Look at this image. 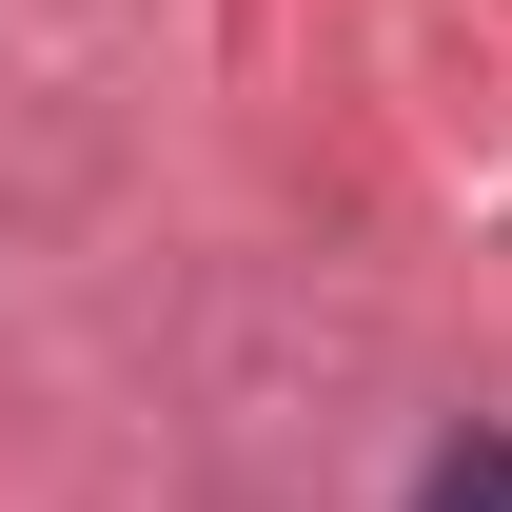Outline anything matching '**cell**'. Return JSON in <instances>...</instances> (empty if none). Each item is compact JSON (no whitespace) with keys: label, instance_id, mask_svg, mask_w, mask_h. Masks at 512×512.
<instances>
[{"label":"cell","instance_id":"cell-1","mask_svg":"<svg viewBox=\"0 0 512 512\" xmlns=\"http://www.w3.org/2000/svg\"><path fill=\"white\" fill-rule=\"evenodd\" d=\"M414 512H512V434H453V453H434V493H414Z\"/></svg>","mask_w":512,"mask_h":512}]
</instances>
